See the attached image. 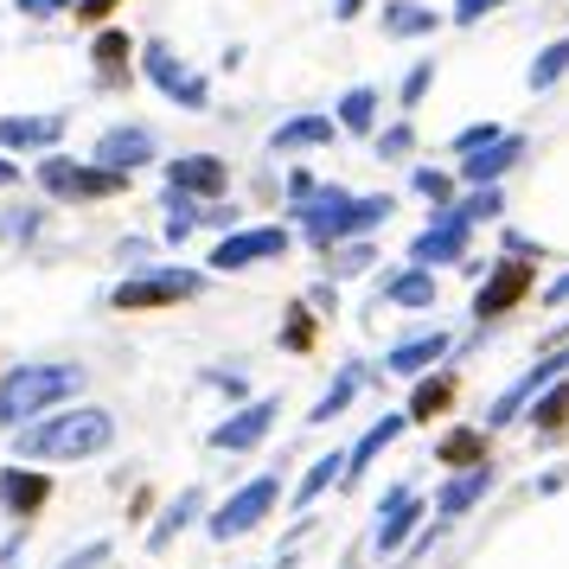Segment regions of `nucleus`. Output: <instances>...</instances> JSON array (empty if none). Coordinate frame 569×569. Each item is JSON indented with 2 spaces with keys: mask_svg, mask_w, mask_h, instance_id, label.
<instances>
[{
  "mask_svg": "<svg viewBox=\"0 0 569 569\" xmlns=\"http://www.w3.org/2000/svg\"><path fill=\"white\" fill-rule=\"evenodd\" d=\"M467 243H473V224H467L461 211L448 206L429 218V231L410 237V269H441V262H461Z\"/></svg>",
  "mask_w": 569,
  "mask_h": 569,
  "instance_id": "6e6552de",
  "label": "nucleus"
},
{
  "mask_svg": "<svg viewBox=\"0 0 569 569\" xmlns=\"http://www.w3.org/2000/svg\"><path fill=\"white\" fill-rule=\"evenodd\" d=\"M39 186H46L52 199L90 206V199H116V192H129V173H109V167H97V160L46 154V160H39Z\"/></svg>",
  "mask_w": 569,
  "mask_h": 569,
  "instance_id": "20e7f679",
  "label": "nucleus"
},
{
  "mask_svg": "<svg viewBox=\"0 0 569 569\" xmlns=\"http://www.w3.org/2000/svg\"><path fill=\"white\" fill-rule=\"evenodd\" d=\"M282 569H288V563H282Z\"/></svg>",
  "mask_w": 569,
  "mask_h": 569,
  "instance_id": "3c124183",
  "label": "nucleus"
},
{
  "mask_svg": "<svg viewBox=\"0 0 569 569\" xmlns=\"http://www.w3.org/2000/svg\"><path fill=\"white\" fill-rule=\"evenodd\" d=\"M64 116H0V148H58Z\"/></svg>",
  "mask_w": 569,
  "mask_h": 569,
  "instance_id": "aec40b11",
  "label": "nucleus"
},
{
  "mask_svg": "<svg viewBox=\"0 0 569 569\" xmlns=\"http://www.w3.org/2000/svg\"><path fill=\"white\" fill-rule=\"evenodd\" d=\"M13 13H32V20H52V13H78V0H13Z\"/></svg>",
  "mask_w": 569,
  "mask_h": 569,
  "instance_id": "79ce46f5",
  "label": "nucleus"
},
{
  "mask_svg": "<svg viewBox=\"0 0 569 569\" xmlns=\"http://www.w3.org/2000/svg\"><path fill=\"white\" fill-rule=\"evenodd\" d=\"M436 461L441 467H487V441H480V429H455V436L436 441Z\"/></svg>",
  "mask_w": 569,
  "mask_h": 569,
  "instance_id": "cd10ccee",
  "label": "nucleus"
},
{
  "mask_svg": "<svg viewBox=\"0 0 569 569\" xmlns=\"http://www.w3.org/2000/svg\"><path fill=\"white\" fill-rule=\"evenodd\" d=\"M39 218H46V211H7V218H0V237H7V243H32V237H39Z\"/></svg>",
  "mask_w": 569,
  "mask_h": 569,
  "instance_id": "e433bc0d",
  "label": "nucleus"
},
{
  "mask_svg": "<svg viewBox=\"0 0 569 569\" xmlns=\"http://www.w3.org/2000/svg\"><path fill=\"white\" fill-rule=\"evenodd\" d=\"M563 71H569V39H557V46H543V52L531 58L525 83H531V90H550V83L563 78Z\"/></svg>",
  "mask_w": 569,
  "mask_h": 569,
  "instance_id": "2f4dec72",
  "label": "nucleus"
},
{
  "mask_svg": "<svg viewBox=\"0 0 569 569\" xmlns=\"http://www.w3.org/2000/svg\"><path fill=\"white\" fill-rule=\"evenodd\" d=\"M365 13V0H333V20H359Z\"/></svg>",
  "mask_w": 569,
  "mask_h": 569,
  "instance_id": "de8ad7c7",
  "label": "nucleus"
},
{
  "mask_svg": "<svg viewBox=\"0 0 569 569\" xmlns=\"http://www.w3.org/2000/svg\"><path fill=\"white\" fill-rule=\"evenodd\" d=\"M422 512H429V506H422L410 487H390L385 499H378V531H371V550H378V557H397V550L410 543V531L422 525Z\"/></svg>",
  "mask_w": 569,
  "mask_h": 569,
  "instance_id": "9b49d317",
  "label": "nucleus"
},
{
  "mask_svg": "<svg viewBox=\"0 0 569 569\" xmlns=\"http://www.w3.org/2000/svg\"><path fill=\"white\" fill-rule=\"evenodd\" d=\"M192 224H206V211L192 206V199H186V192H167V237H173V243H180V237L192 231Z\"/></svg>",
  "mask_w": 569,
  "mask_h": 569,
  "instance_id": "72a5a7b5",
  "label": "nucleus"
},
{
  "mask_svg": "<svg viewBox=\"0 0 569 569\" xmlns=\"http://www.w3.org/2000/svg\"><path fill=\"white\" fill-rule=\"evenodd\" d=\"M109 441H116V416L97 403H78V410H52L46 422L20 429V455L27 461H90Z\"/></svg>",
  "mask_w": 569,
  "mask_h": 569,
  "instance_id": "f03ea898",
  "label": "nucleus"
},
{
  "mask_svg": "<svg viewBox=\"0 0 569 569\" xmlns=\"http://www.w3.org/2000/svg\"><path fill=\"white\" fill-rule=\"evenodd\" d=\"M269 429H276V397H250L237 416H224V422L211 429V448H224V455H250Z\"/></svg>",
  "mask_w": 569,
  "mask_h": 569,
  "instance_id": "f8f14e48",
  "label": "nucleus"
},
{
  "mask_svg": "<svg viewBox=\"0 0 569 569\" xmlns=\"http://www.w3.org/2000/svg\"><path fill=\"white\" fill-rule=\"evenodd\" d=\"M543 301H550V308H557V301H569V276H557V282L543 288Z\"/></svg>",
  "mask_w": 569,
  "mask_h": 569,
  "instance_id": "09e8293b",
  "label": "nucleus"
},
{
  "mask_svg": "<svg viewBox=\"0 0 569 569\" xmlns=\"http://www.w3.org/2000/svg\"><path fill=\"white\" fill-rule=\"evenodd\" d=\"M282 346H288V352H308V346H313V313H308V301H295V308H288Z\"/></svg>",
  "mask_w": 569,
  "mask_h": 569,
  "instance_id": "c9c22d12",
  "label": "nucleus"
},
{
  "mask_svg": "<svg viewBox=\"0 0 569 569\" xmlns=\"http://www.w3.org/2000/svg\"><path fill=\"white\" fill-rule=\"evenodd\" d=\"M122 0H78V20H90V27H103L109 13H116Z\"/></svg>",
  "mask_w": 569,
  "mask_h": 569,
  "instance_id": "a18cd8bd",
  "label": "nucleus"
},
{
  "mask_svg": "<svg viewBox=\"0 0 569 569\" xmlns=\"http://www.w3.org/2000/svg\"><path fill=\"white\" fill-rule=\"evenodd\" d=\"M563 371H569V346L557 352V359H538V365H531V371H525V378H518L512 390H499V397H492L487 429H506V422H518V416L531 410V403H538L543 390H550L557 378H563Z\"/></svg>",
  "mask_w": 569,
  "mask_h": 569,
  "instance_id": "1a4fd4ad",
  "label": "nucleus"
},
{
  "mask_svg": "<svg viewBox=\"0 0 569 569\" xmlns=\"http://www.w3.org/2000/svg\"><path fill=\"white\" fill-rule=\"evenodd\" d=\"M148 160H154V134L148 129H109L97 141V167H109V173H129V167H148Z\"/></svg>",
  "mask_w": 569,
  "mask_h": 569,
  "instance_id": "6ab92c4d",
  "label": "nucleus"
},
{
  "mask_svg": "<svg viewBox=\"0 0 569 569\" xmlns=\"http://www.w3.org/2000/svg\"><path fill=\"white\" fill-rule=\"evenodd\" d=\"M231 186V167L218 154H180L167 167V192H186V199H218Z\"/></svg>",
  "mask_w": 569,
  "mask_h": 569,
  "instance_id": "4468645a",
  "label": "nucleus"
},
{
  "mask_svg": "<svg viewBox=\"0 0 569 569\" xmlns=\"http://www.w3.org/2000/svg\"><path fill=\"white\" fill-rule=\"evenodd\" d=\"M359 385H365V365H339L333 385H327V397H320V403L308 410V422H320V429H327V422H333V416L346 410L352 397H359Z\"/></svg>",
  "mask_w": 569,
  "mask_h": 569,
  "instance_id": "393cba45",
  "label": "nucleus"
},
{
  "mask_svg": "<svg viewBox=\"0 0 569 569\" xmlns=\"http://www.w3.org/2000/svg\"><path fill=\"white\" fill-rule=\"evenodd\" d=\"M333 480H346V455H320V461L308 467V480L295 487V506H313V499L333 487Z\"/></svg>",
  "mask_w": 569,
  "mask_h": 569,
  "instance_id": "c756f323",
  "label": "nucleus"
},
{
  "mask_svg": "<svg viewBox=\"0 0 569 569\" xmlns=\"http://www.w3.org/2000/svg\"><path fill=\"white\" fill-rule=\"evenodd\" d=\"M206 385H218L224 397H243V378L237 371H206Z\"/></svg>",
  "mask_w": 569,
  "mask_h": 569,
  "instance_id": "49530a36",
  "label": "nucleus"
},
{
  "mask_svg": "<svg viewBox=\"0 0 569 569\" xmlns=\"http://www.w3.org/2000/svg\"><path fill=\"white\" fill-rule=\"evenodd\" d=\"M390 211H397V199H390V192L352 199L346 186H313L301 206H288V218H301V237H308L313 250H339L346 237H371Z\"/></svg>",
  "mask_w": 569,
  "mask_h": 569,
  "instance_id": "f257e3e1",
  "label": "nucleus"
},
{
  "mask_svg": "<svg viewBox=\"0 0 569 569\" xmlns=\"http://www.w3.org/2000/svg\"><path fill=\"white\" fill-rule=\"evenodd\" d=\"M83 390L78 365H20L0 378V429H20L32 416H52L58 403H71Z\"/></svg>",
  "mask_w": 569,
  "mask_h": 569,
  "instance_id": "7ed1b4c3",
  "label": "nucleus"
},
{
  "mask_svg": "<svg viewBox=\"0 0 569 569\" xmlns=\"http://www.w3.org/2000/svg\"><path fill=\"white\" fill-rule=\"evenodd\" d=\"M499 0H455V27H473V20H487Z\"/></svg>",
  "mask_w": 569,
  "mask_h": 569,
  "instance_id": "c03bdc74",
  "label": "nucleus"
},
{
  "mask_svg": "<svg viewBox=\"0 0 569 569\" xmlns=\"http://www.w3.org/2000/svg\"><path fill=\"white\" fill-rule=\"evenodd\" d=\"M97 563H109V538H97V543H83L78 557H64L58 569H97Z\"/></svg>",
  "mask_w": 569,
  "mask_h": 569,
  "instance_id": "37998d69",
  "label": "nucleus"
},
{
  "mask_svg": "<svg viewBox=\"0 0 569 569\" xmlns=\"http://www.w3.org/2000/svg\"><path fill=\"white\" fill-rule=\"evenodd\" d=\"M90 58H97V64H103V78H116V71H122V64H129L134 58V39L129 32H97V46H90Z\"/></svg>",
  "mask_w": 569,
  "mask_h": 569,
  "instance_id": "473e14b6",
  "label": "nucleus"
},
{
  "mask_svg": "<svg viewBox=\"0 0 569 569\" xmlns=\"http://www.w3.org/2000/svg\"><path fill=\"white\" fill-rule=\"evenodd\" d=\"M141 78L154 83L167 103H180V109H211V83H206V78H192L180 58H173V46H167V39H148V46H141Z\"/></svg>",
  "mask_w": 569,
  "mask_h": 569,
  "instance_id": "0eeeda50",
  "label": "nucleus"
},
{
  "mask_svg": "<svg viewBox=\"0 0 569 569\" xmlns=\"http://www.w3.org/2000/svg\"><path fill=\"white\" fill-rule=\"evenodd\" d=\"M288 250V231L282 224H262V231H237V237H218L211 250V269H250V262H269Z\"/></svg>",
  "mask_w": 569,
  "mask_h": 569,
  "instance_id": "ddd939ff",
  "label": "nucleus"
},
{
  "mask_svg": "<svg viewBox=\"0 0 569 569\" xmlns=\"http://www.w3.org/2000/svg\"><path fill=\"white\" fill-rule=\"evenodd\" d=\"M441 13L436 7H422V0H390L385 7V32L390 39H422V32H436Z\"/></svg>",
  "mask_w": 569,
  "mask_h": 569,
  "instance_id": "b1692460",
  "label": "nucleus"
},
{
  "mask_svg": "<svg viewBox=\"0 0 569 569\" xmlns=\"http://www.w3.org/2000/svg\"><path fill=\"white\" fill-rule=\"evenodd\" d=\"M455 403V378L448 371H436V378H422L416 385V397H410V422H436L441 410Z\"/></svg>",
  "mask_w": 569,
  "mask_h": 569,
  "instance_id": "c85d7f7f",
  "label": "nucleus"
},
{
  "mask_svg": "<svg viewBox=\"0 0 569 569\" xmlns=\"http://www.w3.org/2000/svg\"><path fill=\"white\" fill-rule=\"evenodd\" d=\"M378 295H385L390 308H436V276H429V269H403V276H390Z\"/></svg>",
  "mask_w": 569,
  "mask_h": 569,
  "instance_id": "a878e982",
  "label": "nucleus"
},
{
  "mask_svg": "<svg viewBox=\"0 0 569 569\" xmlns=\"http://www.w3.org/2000/svg\"><path fill=\"white\" fill-rule=\"evenodd\" d=\"M487 492H492V467H467V473H455V480L436 492V525H455V518L473 512Z\"/></svg>",
  "mask_w": 569,
  "mask_h": 569,
  "instance_id": "a211bd4d",
  "label": "nucleus"
},
{
  "mask_svg": "<svg viewBox=\"0 0 569 569\" xmlns=\"http://www.w3.org/2000/svg\"><path fill=\"white\" fill-rule=\"evenodd\" d=\"M410 186L422 192V199H436V206L448 211V192H455V186H448V173H429V167H416V173H410Z\"/></svg>",
  "mask_w": 569,
  "mask_h": 569,
  "instance_id": "58836bf2",
  "label": "nucleus"
},
{
  "mask_svg": "<svg viewBox=\"0 0 569 569\" xmlns=\"http://www.w3.org/2000/svg\"><path fill=\"white\" fill-rule=\"evenodd\" d=\"M403 422H410V416H378V422H371V429H365V436L346 448V480H339V487H359L365 473H371V461H378L390 441L403 436Z\"/></svg>",
  "mask_w": 569,
  "mask_h": 569,
  "instance_id": "dca6fc26",
  "label": "nucleus"
},
{
  "mask_svg": "<svg viewBox=\"0 0 569 569\" xmlns=\"http://www.w3.org/2000/svg\"><path fill=\"white\" fill-rule=\"evenodd\" d=\"M46 499H52V480H46V473H32V467H20V461L0 473V512H7V518H20V525H27Z\"/></svg>",
  "mask_w": 569,
  "mask_h": 569,
  "instance_id": "2eb2a0df",
  "label": "nucleus"
},
{
  "mask_svg": "<svg viewBox=\"0 0 569 569\" xmlns=\"http://www.w3.org/2000/svg\"><path fill=\"white\" fill-rule=\"evenodd\" d=\"M525 295H531V262L525 257L492 262V276L480 282V295H473V320H499V313H512Z\"/></svg>",
  "mask_w": 569,
  "mask_h": 569,
  "instance_id": "9d476101",
  "label": "nucleus"
},
{
  "mask_svg": "<svg viewBox=\"0 0 569 569\" xmlns=\"http://www.w3.org/2000/svg\"><path fill=\"white\" fill-rule=\"evenodd\" d=\"M429 83H436V64H410V78H403V109H416L429 97Z\"/></svg>",
  "mask_w": 569,
  "mask_h": 569,
  "instance_id": "ea45409f",
  "label": "nucleus"
},
{
  "mask_svg": "<svg viewBox=\"0 0 569 569\" xmlns=\"http://www.w3.org/2000/svg\"><path fill=\"white\" fill-rule=\"evenodd\" d=\"M410 141H416V129H410V122H397V129H385V134H378V154H385V160H397V154H410Z\"/></svg>",
  "mask_w": 569,
  "mask_h": 569,
  "instance_id": "a19ab883",
  "label": "nucleus"
},
{
  "mask_svg": "<svg viewBox=\"0 0 569 569\" xmlns=\"http://www.w3.org/2000/svg\"><path fill=\"white\" fill-rule=\"evenodd\" d=\"M339 129L346 134H371L378 129V90H371V83H352V90H346V97H339Z\"/></svg>",
  "mask_w": 569,
  "mask_h": 569,
  "instance_id": "bb28decb",
  "label": "nucleus"
},
{
  "mask_svg": "<svg viewBox=\"0 0 569 569\" xmlns=\"http://www.w3.org/2000/svg\"><path fill=\"white\" fill-rule=\"evenodd\" d=\"M518 160H525V134H506V141H492L487 154L461 160V180L473 186V192H487V186H499L506 173H512Z\"/></svg>",
  "mask_w": 569,
  "mask_h": 569,
  "instance_id": "f3484780",
  "label": "nucleus"
},
{
  "mask_svg": "<svg viewBox=\"0 0 569 569\" xmlns=\"http://www.w3.org/2000/svg\"><path fill=\"white\" fill-rule=\"evenodd\" d=\"M499 206H506V199H499V186H487V192H467L455 211H461L467 224H480V218H499Z\"/></svg>",
  "mask_w": 569,
  "mask_h": 569,
  "instance_id": "4c0bfd02",
  "label": "nucleus"
},
{
  "mask_svg": "<svg viewBox=\"0 0 569 569\" xmlns=\"http://www.w3.org/2000/svg\"><path fill=\"white\" fill-rule=\"evenodd\" d=\"M276 499H282V487H276V473H257L250 487H237L231 499H224V506H218V512L206 518V531H211L218 543L243 538V531H257L262 518L276 512Z\"/></svg>",
  "mask_w": 569,
  "mask_h": 569,
  "instance_id": "423d86ee",
  "label": "nucleus"
},
{
  "mask_svg": "<svg viewBox=\"0 0 569 569\" xmlns=\"http://www.w3.org/2000/svg\"><path fill=\"white\" fill-rule=\"evenodd\" d=\"M492 141H506V129H499V122H473V129H461V134H455V154H461V160H473V154H487Z\"/></svg>",
  "mask_w": 569,
  "mask_h": 569,
  "instance_id": "f704fd0d",
  "label": "nucleus"
},
{
  "mask_svg": "<svg viewBox=\"0 0 569 569\" xmlns=\"http://www.w3.org/2000/svg\"><path fill=\"white\" fill-rule=\"evenodd\" d=\"M0 186H20V167H13L7 154H0Z\"/></svg>",
  "mask_w": 569,
  "mask_h": 569,
  "instance_id": "8fccbe9b",
  "label": "nucleus"
},
{
  "mask_svg": "<svg viewBox=\"0 0 569 569\" xmlns=\"http://www.w3.org/2000/svg\"><path fill=\"white\" fill-rule=\"evenodd\" d=\"M339 134L333 116H288L282 129L269 134V154H295V148H327Z\"/></svg>",
  "mask_w": 569,
  "mask_h": 569,
  "instance_id": "412c9836",
  "label": "nucleus"
},
{
  "mask_svg": "<svg viewBox=\"0 0 569 569\" xmlns=\"http://www.w3.org/2000/svg\"><path fill=\"white\" fill-rule=\"evenodd\" d=\"M199 506H206V492H199V487H186L180 499H173V506L160 512V525H154V531H148V550H154V557H160V550H167V543H173V538H180V531H186V525L199 518Z\"/></svg>",
  "mask_w": 569,
  "mask_h": 569,
  "instance_id": "5701e85b",
  "label": "nucleus"
},
{
  "mask_svg": "<svg viewBox=\"0 0 569 569\" xmlns=\"http://www.w3.org/2000/svg\"><path fill=\"white\" fill-rule=\"evenodd\" d=\"M531 422H538L543 436L569 429V378H563V385H550V390L538 397V403H531Z\"/></svg>",
  "mask_w": 569,
  "mask_h": 569,
  "instance_id": "7c9ffc66",
  "label": "nucleus"
},
{
  "mask_svg": "<svg viewBox=\"0 0 569 569\" xmlns=\"http://www.w3.org/2000/svg\"><path fill=\"white\" fill-rule=\"evenodd\" d=\"M192 295H206V276H192V269H154V276H129V282L109 288V308L141 313V308H173V301H192Z\"/></svg>",
  "mask_w": 569,
  "mask_h": 569,
  "instance_id": "39448f33",
  "label": "nucleus"
},
{
  "mask_svg": "<svg viewBox=\"0 0 569 569\" xmlns=\"http://www.w3.org/2000/svg\"><path fill=\"white\" fill-rule=\"evenodd\" d=\"M441 352H448V333L403 339V346H390V352H385V371H390V378H416V371H429V365H441Z\"/></svg>",
  "mask_w": 569,
  "mask_h": 569,
  "instance_id": "4be33fe9",
  "label": "nucleus"
}]
</instances>
